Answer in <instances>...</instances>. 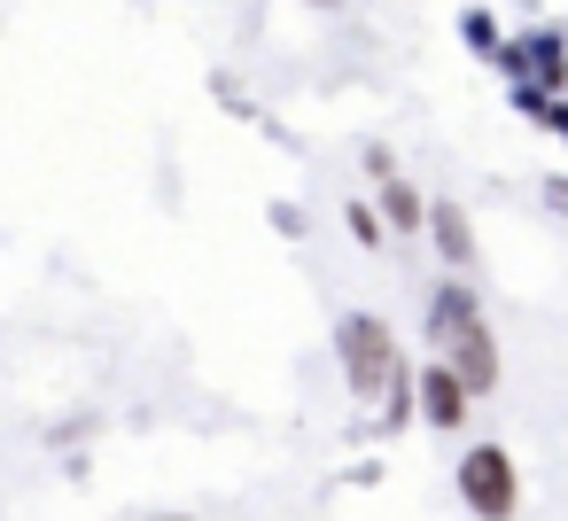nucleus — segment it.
<instances>
[{
    "instance_id": "f257e3e1",
    "label": "nucleus",
    "mask_w": 568,
    "mask_h": 521,
    "mask_svg": "<svg viewBox=\"0 0 568 521\" xmlns=\"http://www.w3.org/2000/svg\"><path fill=\"white\" fill-rule=\"evenodd\" d=\"M428 343H436V366H452L467 397H483L498 381V343H490V319L467 280H444L428 296Z\"/></svg>"
},
{
    "instance_id": "9d476101",
    "label": "nucleus",
    "mask_w": 568,
    "mask_h": 521,
    "mask_svg": "<svg viewBox=\"0 0 568 521\" xmlns=\"http://www.w3.org/2000/svg\"><path fill=\"white\" fill-rule=\"evenodd\" d=\"M545 118H552V125H560V133H568V102H545Z\"/></svg>"
},
{
    "instance_id": "6e6552de",
    "label": "nucleus",
    "mask_w": 568,
    "mask_h": 521,
    "mask_svg": "<svg viewBox=\"0 0 568 521\" xmlns=\"http://www.w3.org/2000/svg\"><path fill=\"white\" fill-rule=\"evenodd\" d=\"M351 234H358V242H366V249H374V242H382V234H389V226H382V211H351Z\"/></svg>"
},
{
    "instance_id": "1a4fd4ad",
    "label": "nucleus",
    "mask_w": 568,
    "mask_h": 521,
    "mask_svg": "<svg viewBox=\"0 0 568 521\" xmlns=\"http://www.w3.org/2000/svg\"><path fill=\"white\" fill-rule=\"evenodd\" d=\"M545 203H552V211L568 218V180H545Z\"/></svg>"
},
{
    "instance_id": "0eeeda50",
    "label": "nucleus",
    "mask_w": 568,
    "mask_h": 521,
    "mask_svg": "<svg viewBox=\"0 0 568 521\" xmlns=\"http://www.w3.org/2000/svg\"><path fill=\"white\" fill-rule=\"evenodd\" d=\"M459 32H467V48H483V55H490V48H498V24H490V17H483V9H475V17H467V24H459Z\"/></svg>"
},
{
    "instance_id": "20e7f679",
    "label": "nucleus",
    "mask_w": 568,
    "mask_h": 521,
    "mask_svg": "<svg viewBox=\"0 0 568 521\" xmlns=\"http://www.w3.org/2000/svg\"><path fill=\"white\" fill-rule=\"evenodd\" d=\"M413 412H420L428 428H459V420H467L459 374H452V366H420V374H413Z\"/></svg>"
},
{
    "instance_id": "7ed1b4c3",
    "label": "nucleus",
    "mask_w": 568,
    "mask_h": 521,
    "mask_svg": "<svg viewBox=\"0 0 568 521\" xmlns=\"http://www.w3.org/2000/svg\"><path fill=\"white\" fill-rule=\"evenodd\" d=\"M459 505L475 521H514L521 513V467L506 459V443H475L459 459Z\"/></svg>"
},
{
    "instance_id": "9b49d317",
    "label": "nucleus",
    "mask_w": 568,
    "mask_h": 521,
    "mask_svg": "<svg viewBox=\"0 0 568 521\" xmlns=\"http://www.w3.org/2000/svg\"><path fill=\"white\" fill-rule=\"evenodd\" d=\"M312 9H335V0H312Z\"/></svg>"
},
{
    "instance_id": "39448f33",
    "label": "nucleus",
    "mask_w": 568,
    "mask_h": 521,
    "mask_svg": "<svg viewBox=\"0 0 568 521\" xmlns=\"http://www.w3.org/2000/svg\"><path fill=\"white\" fill-rule=\"evenodd\" d=\"M428 234H436L444 265L467 280V273H475V226H467V211H459V203H428Z\"/></svg>"
},
{
    "instance_id": "f03ea898",
    "label": "nucleus",
    "mask_w": 568,
    "mask_h": 521,
    "mask_svg": "<svg viewBox=\"0 0 568 521\" xmlns=\"http://www.w3.org/2000/svg\"><path fill=\"white\" fill-rule=\"evenodd\" d=\"M335 358H343V381H351L358 405H382L389 374L405 366V358H397V335H389L374 311H351V319L335 327Z\"/></svg>"
},
{
    "instance_id": "423d86ee",
    "label": "nucleus",
    "mask_w": 568,
    "mask_h": 521,
    "mask_svg": "<svg viewBox=\"0 0 568 521\" xmlns=\"http://www.w3.org/2000/svg\"><path fill=\"white\" fill-rule=\"evenodd\" d=\"M382 226H397V234H420V226H428V203H420L397 172L382 180Z\"/></svg>"
}]
</instances>
